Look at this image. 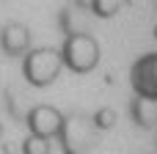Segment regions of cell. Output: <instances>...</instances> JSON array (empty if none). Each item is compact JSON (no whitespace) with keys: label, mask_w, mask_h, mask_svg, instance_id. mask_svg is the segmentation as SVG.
I'll return each mask as SVG.
<instances>
[{"label":"cell","mask_w":157,"mask_h":154,"mask_svg":"<svg viewBox=\"0 0 157 154\" xmlns=\"http://www.w3.org/2000/svg\"><path fill=\"white\" fill-rule=\"evenodd\" d=\"M113 121H116V116H113V110H99L97 113V127H113Z\"/></svg>","instance_id":"cell-4"},{"label":"cell","mask_w":157,"mask_h":154,"mask_svg":"<svg viewBox=\"0 0 157 154\" xmlns=\"http://www.w3.org/2000/svg\"><path fill=\"white\" fill-rule=\"evenodd\" d=\"M28 124H30V130H33V135L36 138H50V135H55L58 130H61V116L52 110V107H36L30 116H28Z\"/></svg>","instance_id":"cell-2"},{"label":"cell","mask_w":157,"mask_h":154,"mask_svg":"<svg viewBox=\"0 0 157 154\" xmlns=\"http://www.w3.org/2000/svg\"><path fill=\"white\" fill-rule=\"evenodd\" d=\"M50 152V143L44 141V138H28L25 143H22V154H47Z\"/></svg>","instance_id":"cell-3"},{"label":"cell","mask_w":157,"mask_h":154,"mask_svg":"<svg viewBox=\"0 0 157 154\" xmlns=\"http://www.w3.org/2000/svg\"><path fill=\"white\" fill-rule=\"evenodd\" d=\"M0 132H3V127H0Z\"/></svg>","instance_id":"cell-5"},{"label":"cell","mask_w":157,"mask_h":154,"mask_svg":"<svg viewBox=\"0 0 157 154\" xmlns=\"http://www.w3.org/2000/svg\"><path fill=\"white\" fill-rule=\"evenodd\" d=\"M25 74L33 85H47L58 74V55L52 50H36L25 61Z\"/></svg>","instance_id":"cell-1"}]
</instances>
